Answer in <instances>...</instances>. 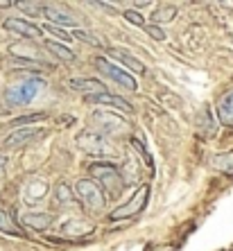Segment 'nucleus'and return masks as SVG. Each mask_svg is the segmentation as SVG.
I'll list each match as a JSON object with an SVG mask.
<instances>
[{"mask_svg":"<svg viewBox=\"0 0 233 251\" xmlns=\"http://www.w3.org/2000/svg\"><path fill=\"white\" fill-rule=\"evenodd\" d=\"M91 125L98 129V134L102 136H111V138H118V136H127L129 134V125L127 120H123L120 116L111 111H93L91 113Z\"/></svg>","mask_w":233,"mask_h":251,"instance_id":"f257e3e1","label":"nucleus"},{"mask_svg":"<svg viewBox=\"0 0 233 251\" xmlns=\"http://www.w3.org/2000/svg\"><path fill=\"white\" fill-rule=\"evenodd\" d=\"M77 147L84 150L86 154H91V156H100V158L113 156L111 143L102 134L93 131V129H86V131H82V134L77 136Z\"/></svg>","mask_w":233,"mask_h":251,"instance_id":"f03ea898","label":"nucleus"},{"mask_svg":"<svg viewBox=\"0 0 233 251\" xmlns=\"http://www.w3.org/2000/svg\"><path fill=\"white\" fill-rule=\"evenodd\" d=\"M43 88V82L41 79H27V82H21V84H14L12 88H7L5 93V102L12 106H23V104H29L34 95L39 93Z\"/></svg>","mask_w":233,"mask_h":251,"instance_id":"7ed1b4c3","label":"nucleus"},{"mask_svg":"<svg viewBox=\"0 0 233 251\" xmlns=\"http://www.w3.org/2000/svg\"><path fill=\"white\" fill-rule=\"evenodd\" d=\"M75 195L82 199V204L88 206L91 210H102L106 204L104 190L93 181V179H82L75 183Z\"/></svg>","mask_w":233,"mask_h":251,"instance_id":"20e7f679","label":"nucleus"},{"mask_svg":"<svg viewBox=\"0 0 233 251\" xmlns=\"http://www.w3.org/2000/svg\"><path fill=\"white\" fill-rule=\"evenodd\" d=\"M91 175L104 183V188L111 195H120V190H123V176H120V170H118L116 165L93 163L91 165Z\"/></svg>","mask_w":233,"mask_h":251,"instance_id":"39448f33","label":"nucleus"},{"mask_svg":"<svg viewBox=\"0 0 233 251\" xmlns=\"http://www.w3.org/2000/svg\"><path fill=\"white\" fill-rule=\"evenodd\" d=\"M147 199H150V188H147V186H140L138 190L134 193V197L129 199L127 204H123L120 208H116L113 213H111V222H120V220H127V217L140 213V210L145 208Z\"/></svg>","mask_w":233,"mask_h":251,"instance_id":"423d86ee","label":"nucleus"},{"mask_svg":"<svg viewBox=\"0 0 233 251\" xmlns=\"http://www.w3.org/2000/svg\"><path fill=\"white\" fill-rule=\"evenodd\" d=\"M95 66H98V70L102 73V75H106L109 79H113L116 84H120V86H125V88H129V91H136V79L131 75H129L127 70H123V68H118L116 64H111L106 57H95Z\"/></svg>","mask_w":233,"mask_h":251,"instance_id":"0eeeda50","label":"nucleus"},{"mask_svg":"<svg viewBox=\"0 0 233 251\" xmlns=\"http://www.w3.org/2000/svg\"><path fill=\"white\" fill-rule=\"evenodd\" d=\"M2 27L14 32V34L25 36V39H34V36L41 34V29H43V27H36V25L29 23V21H25V18H7L5 23H2Z\"/></svg>","mask_w":233,"mask_h":251,"instance_id":"6e6552de","label":"nucleus"},{"mask_svg":"<svg viewBox=\"0 0 233 251\" xmlns=\"http://www.w3.org/2000/svg\"><path fill=\"white\" fill-rule=\"evenodd\" d=\"M86 102L91 104H104V106H113V109H120V111H129L131 113V104H129L125 98L113 93H100V95H88Z\"/></svg>","mask_w":233,"mask_h":251,"instance_id":"1a4fd4ad","label":"nucleus"},{"mask_svg":"<svg viewBox=\"0 0 233 251\" xmlns=\"http://www.w3.org/2000/svg\"><path fill=\"white\" fill-rule=\"evenodd\" d=\"M43 134V129L41 127H23V129H16L14 134H9L7 136V140H5V145L7 147H18V145H27L29 140H34V138H39V136Z\"/></svg>","mask_w":233,"mask_h":251,"instance_id":"9d476101","label":"nucleus"},{"mask_svg":"<svg viewBox=\"0 0 233 251\" xmlns=\"http://www.w3.org/2000/svg\"><path fill=\"white\" fill-rule=\"evenodd\" d=\"M70 88L73 91H79V93H86V98L88 95H100V93H106L104 91V84L102 82H98V79H91V77H73L70 79Z\"/></svg>","mask_w":233,"mask_h":251,"instance_id":"9b49d317","label":"nucleus"},{"mask_svg":"<svg viewBox=\"0 0 233 251\" xmlns=\"http://www.w3.org/2000/svg\"><path fill=\"white\" fill-rule=\"evenodd\" d=\"M217 120L227 127H233V91L217 102Z\"/></svg>","mask_w":233,"mask_h":251,"instance_id":"f8f14e48","label":"nucleus"},{"mask_svg":"<svg viewBox=\"0 0 233 251\" xmlns=\"http://www.w3.org/2000/svg\"><path fill=\"white\" fill-rule=\"evenodd\" d=\"M43 14H46V18L50 21L52 25H75V18L70 16L66 9H59V7H52V5H46V9H43Z\"/></svg>","mask_w":233,"mask_h":251,"instance_id":"ddd939ff","label":"nucleus"},{"mask_svg":"<svg viewBox=\"0 0 233 251\" xmlns=\"http://www.w3.org/2000/svg\"><path fill=\"white\" fill-rule=\"evenodd\" d=\"M23 224L29 228H36V231H46L52 224V215H48V213H27V215H23Z\"/></svg>","mask_w":233,"mask_h":251,"instance_id":"4468645a","label":"nucleus"},{"mask_svg":"<svg viewBox=\"0 0 233 251\" xmlns=\"http://www.w3.org/2000/svg\"><path fill=\"white\" fill-rule=\"evenodd\" d=\"M109 57H113V59H118V61H123L125 66H127L129 70H134V73H143L145 70V66L140 64L136 57H131V54H127V52H123V50H109Z\"/></svg>","mask_w":233,"mask_h":251,"instance_id":"2eb2a0df","label":"nucleus"},{"mask_svg":"<svg viewBox=\"0 0 233 251\" xmlns=\"http://www.w3.org/2000/svg\"><path fill=\"white\" fill-rule=\"evenodd\" d=\"M46 50H48V52H52L54 57L61 59V61H73V59H75V52H73L70 48H66L64 43L48 41V43H46Z\"/></svg>","mask_w":233,"mask_h":251,"instance_id":"dca6fc26","label":"nucleus"},{"mask_svg":"<svg viewBox=\"0 0 233 251\" xmlns=\"http://www.w3.org/2000/svg\"><path fill=\"white\" fill-rule=\"evenodd\" d=\"M66 235H84V233H91L93 231V226L88 222H84V220H73V222H68V224H64V228H61Z\"/></svg>","mask_w":233,"mask_h":251,"instance_id":"f3484780","label":"nucleus"},{"mask_svg":"<svg viewBox=\"0 0 233 251\" xmlns=\"http://www.w3.org/2000/svg\"><path fill=\"white\" fill-rule=\"evenodd\" d=\"M46 190H48V186L43 181H34V183H29V188H27V201L29 204H34V201H39V199H43L46 197Z\"/></svg>","mask_w":233,"mask_h":251,"instance_id":"a211bd4d","label":"nucleus"},{"mask_svg":"<svg viewBox=\"0 0 233 251\" xmlns=\"http://www.w3.org/2000/svg\"><path fill=\"white\" fill-rule=\"evenodd\" d=\"M0 231H2V233H9V235L21 233V231L16 228V224H14L12 215H9L7 210H2V208H0Z\"/></svg>","mask_w":233,"mask_h":251,"instance_id":"6ab92c4d","label":"nucleus"},{"mask_svg":"<svg viewBox=\"0 0 233 251\" xmlns=\"http://www.w3.org/2000/svg\"><path fill=\"white\" fill-rule=\"evenodd\" d=\"M175 16H177L175 7H158L156 12H152V18H154L156 23H168V21H172Z\"/></svg>","mask_w":233,"mask_h":251,"instance_id":"aec40b11","label":"nucleus"},{"mask_svg":"<svg viewBox=\"0 0 233 251\" xmlns=\"http://www.w3.org/2000/svg\"><path fill=\"white\" fill-rule=\"evenodd\" d=\"M70 36H75V39H79V41L91 43V46H95V48H102V41H100V36L91 34V32H86V29H73V34H70Z\"/></svg>","mask_w":233,"mask_h":251,"instance_id":"412c9836","label":"nucleus"},{"mask_svg":"<svg viewBox=\"0 0 233 251\" xmlns=\"http://www.w3.org/2000/svg\"><path fill=\"white\" fill-rule=\"evenodd\" d=\"M215 168H220L222 172H233V152L229 154H217V158L213 161Z\"/></svg>","mask_w":233,"mask_h":251,"instance_id":"4be33fe9","label":"nucleus"},{"mask_svg":"<svg viewBox=\"0 0 233 251\" xmlns=\"http://www.w3.org/2000/svg\"><path fill=\"white\" fill-rule=\"evenodd\" d=\"M73 197H75V195L70 193V186L59 183V186H57V201H59V204H70V201H73Z\"/></svg>","mask_w":233,"mask_h":251,"instance_id":"5701e85b","label":"nucleus"},{"mask_svg":"<svg viewBox=\"0 0 233 251\" xmlns=\"http://www.w3.org/2000/svg\"><path fill=\"white\" fill-rule=\"evenodd\" d=\"M36 120H43V113H29V116H21V118H16V120H12V125H32V123H36Z\"/></svg>","mask_w":233,"mask_h":251,"instance_id":"b1692460","label":"nucleus"},{"mask_svg":"<svg viewBox=\"0 0 233 251\" xmlns=\"http://www.w3.org/2000/svg\"><path fill=\"white\" fill-rule=\"evenodd\" d=\"M18 7H21V9H27V14H32V16H36L41 9H46V5H41V2H25V0L23 2H18Z\"/></svg>","mask_w":233,"mask_h":251,"instance_id":"393cba45","label":"nucleus"},{"mask_svg":"<svg viewBox=\"0 0 233 251\" xmlns=\"http://www.w3.org/2000/svg\"><path fill=\"white\" fill-rule=\"evenodd\" d=\"M145 32L154 39V41H165V32L158 25H145Z\"/></svg>","mask_w":233,"mask_h":251,"instance_id":"a878e982","label":"nucleus"},{"mask_svg":"<svg viewBox=\"0 0 233 251\" xmlns=\"http://www.w3.org/2000/svg\"><path fill=\"white\" fill-rule=\"evenodd\" d=\"M125 21H129V23H134V25H145V18L140 16L136 9H127V12H123Z\"/></svg>","mask_w":233,"mask_h":251,"instance_id":"bb28decb","label":"nucleus"},{"mask_svg":"<svg viewBox=\"0 0 233 251\" xmlns=\"http://www.w3.org/2000/svg\"><path fill=\"white\" fill-rule=\"evenodd\" d=\"M43 29H48V32H50V34L59 36V39H64V41H66V39H70V34H66V32H64V29H61V27H59V25H52V23H48V25H46V27H43Z\"/></svg>","mask_w":233,"mask_h":251,"instance_id":"cd10ccee","label":"nucleus"},{"mask_svg":"<svg viewBox=\"0 0 233 251\" xmlns=\"http://www.w3.org/2000/svg\"><path fill=\"white\" fill-rule=\"evenodd\" d=\"M5 165H7V156H2V154H0V172L5 170Z\"/></svg>","mask_w":233,"mask_h":251,"instance_id":"c85d7f7f","label":"nucleus"}]
</instances>
